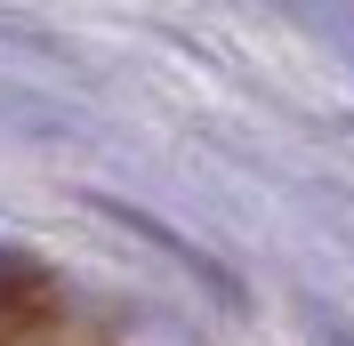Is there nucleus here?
Returning <instances> with one entry per match:
<instances>
[{
	"instance_id": "obj_1",
	"label": "nucleus",
	"mask_w": 354,
	"mask_h": 346,
	"mask_svg": "<svg viewBox=\"0 0 354 346\" xmlns=\"http://www.w3.org/2000/svg\"><path fill=\"white\" fill-rule=\"evenodd\" d=\"M41 306H48V274L17 250H0V330H24Z\"/></svg>"
}]
</instances>
